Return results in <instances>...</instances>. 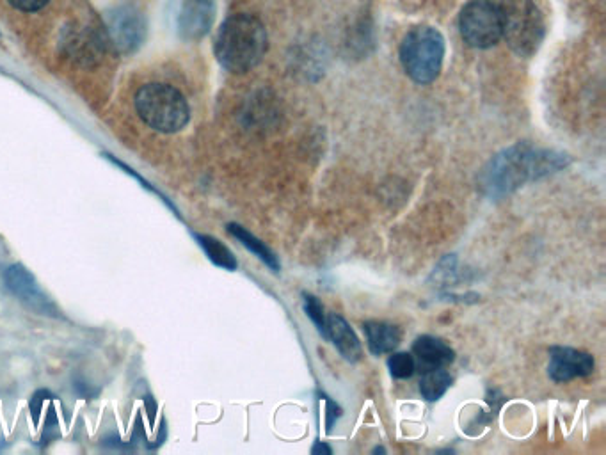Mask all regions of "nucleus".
I'll list each match as a JSON object with an SVG mask.
<instances>
[{
    "label": "nucleus",
    "mask_w": 606,
    "mask_h": 455,
    "mask_svg": "<svg viewBox=\"0 0 606 455\" xmlns=\"http://www.w3.org/2000/svg\"><path fill=\"white\" fill-rule=\"evenodd\" d=\"M571 157L566 153L516 143L491 157L479 173V189L489 200H503L541 178L567 168Z\"/></svg>",
    "instance_id": "nucleus-1"
},
{
    "label": "nucleus",
    "mask_w": 606,
    "mask_h": 455,
    "mask_svg": "<svg viewBox=\"0 0 606 455\" xmlns=\"http://www.w3.org/2000/svg\"><path fill=\"white\" fill-rule=\"evenodd\" d=\"M269 48L265 25L251 15H233L221 25L217 34V61L232 73L251 72L264 59Z\"/></svg>",
    "instance_id": "nucleus-2"
},
{
    "label": "nucleus",
    "mask_w": 606,
    "mask_h": 455,
    "mask_svg": "<svg viewBox=\"0 0 606 455\" xmlns=\"http://www.w3.org/2000/svg\"><path fill=\"white\" fill-rule=\"evenodd\" d=\"M134 104L139 118L160 134L180 132L191 120V107L185 96L169 84H144L137 91Z\"/></svg>",
    "instance_id": "nucleus-3"
},
{
    "label": "nucleus",
    "mask_w": 606,
    "mask_h": 455,
    "mask_svg": "<svg viewBox=\"0 0 606 455\" xmlns=\"http://www.w3.org/2000/svg\"><path fill=\"white\" fill-rule=\"evenodd\" d=\"M445 61V38L431 25H418L407 32L400 43V63L416 84H431L438 79Z\"/></svg>",
    "instance_id": "nucleus-4"
},
{
    "label": "nucleus",
    "mask_w": 606,
    "mask_h": 455,
    "mask_svg": "<svg viewBox=\"0 0 606 455\" xmlns=\"http://www.w3.org/2000/svg\"><path fill=\"white\" fill-rule=\"evenodd\" d=\"M502 38L514 54L532 57L544 40V18L534 0H502Z\"/></svg>",
    "instance_id": "nucleus-5"
},
{
    "label": "nucleus",
    "mask_w": 606,
    "mask_h": 455,
    "mask_svg": "<svg viewBox=\"0 0 606 455\" xmlns=\"http://www.w3.org/2000/svg\"><path fill=\"white\" fill-rule=\"evenodd\" d=\"M459 29L470 47H495L502 40L500 8L489 0H471L461 11Z\"/></svg>",
    "instance_id": "nucleus-6"
},
{
    "label": "nucleus",
    "mask_w": 606,
    "mask_h": 455,
    "mask_svg": "<svg viewBox=\"0 0 606 455\" xmlns=\"http://www.w3.org/2000/svg\"><path fill=\"white\" fill-rule=\"evenodd\" d=\"M104 27L107 45L120 54H134L146 40V18L132 6L107 11Z\"/></svg>",
    "instance_id": "nucleus-7"
},
{
    "label": "nucleus",
    "mask_w": 606,
    "mask_h": 455,
    "mask_svg": "<svg viewBox=\"0 0 606 455\" xmlns=\"http://www.w3.org/2000/svg\"><path fill=\"white\" fill-rule=\"evenodd\" d=\"M176 32L185 41H200L207 36L214 16L216 4L214 0H175Z\"/></svg>",
    "instance_id": "nucleus-8"
},
{
    "label": "nucleus",
    "mask_w": 606,
    "mask_h": 455,
    "mask_svg": "<svg viewBox=\"0 0 606 455\" xmlns=\"http://www.w3.org/2000/svg\"><path fill=\"white\" fill-rule=\"evenodd\" d=\"M4 283L13 296L40 315L57 317L56 304L52 303L41 290L32 272L22 264L9 265L4 272Z\"/></svg>",
    "instance_id": "nucleus-9"
},
{
    "label": "nucleus",
    "mask_w": 606,
    "mask_h": 455,
    "mask_svg": "<svg viewBox=\"0 0 606 455\" xmlns=\"http://www.w3.org/2000/svg\"><path fill=\"white\" fill-rule=\"evenodd\" d=\"M596 360L589 352L573 347H551L548 376L553 383H569L573 379L594 374Z\"/></svg>",
    "instance_id": "nucleus-10"
},
{
    "label": "nucleus",
    "mask_w": 606,
    "mask_h": 455,
    "mask_svg": "<svg viewBox=\"0 0 606 455\" xmlns=\"http://www.w3.org/2000/svg\"><path fill=\"white\" fill-rule=\"evenodd\" d=\"M413 358H415L418 372H429L436 368H447L455 360V351L436 336L423 335L416 338L413 344Z\"/></svg>",
    "instance_id": "nucleus-11"
},
{
    "label": "nucleus",
    "mask_w": 606,
    "mask_h": 455,
    "mask_svg": "<svg viewBox=\"0 0 606 455\" xmlns=\"http://www.w3.org/2000/svg\"><path fill=\"white\" fill-rule=\"evenodd\" d=\"M327 340L333 342L343 360L358 363L363 358V347L349 322L338 313H329L326 320Z\"/></svg>",
    "instance_id": "nucleus-12"
},
{
    "label": "nucleus",
    "mask_w": 606,
    "mask_h": 455,
    "mask_svg": "<svg viewBox=\"0 0 606 455\" xmlns=\"http://www.w3.org/2000/svg\"><path fill=\"white\" fill-rule=\"evenodd\" d=\"M363 331L367 335L368 351L374 356L390 354L402 342V331L399 326L386 320H368L363 324Z\"/></svg>",
    "instance_id": "nucleus-13"
},
{
    "label": "nucleus",
    "mask_w": 606,
    "mask_h": 455,
    "mask_svg": "<svg viewBox=\"0 0 606 455\" xmlns=\"http://www.w3.org/2000/svg\"><path fill=\"white\" fill-rule=\"evenodd\" d=\"M226 230L232 235L233 239L239 240L240 244L248 249V251H251L258 260H262L272 272H280V258L276 256V253L265 242H262L253 233H249L244 226H240L237 223L228 224Z\"/></svg>",
    "instance_id": "nucleus-14"
},
{
    "label": "nucleus",
    "mask_w": 606,
    "mask_h": 455,
    "mask_svg": "<svg viewBox=\"0 0 606 455\" xmlns=\"http://www.w3.org/2000/svg\"><path fill=\"white\" fill-rule=\"evenodd\" d=\"M194 239L198 240L200 248L205 251V255L212 264L221 267L224 271H237V267H239L237 258L221 240L210 237V235H201V233H194Z\"/></svg>",
    "instance_id": "nucleus-15"
},
{
    "label": "nucleus",
    "mask_w": 606,
    "mask_h": 455,
    "mask_svg": "<svg viewBox=\"0 0 606 455\" xmlns=\"http://www.w3.org/2000/svg\"><path fill=\"white\" fill-rule=\"evenodd\" d=\"M452 383H454V377L450 376V372H447L445 368L422 372L420 393L427 402H436L448 392Z\"/></svg>",
    "instance_id": "nucleus-16"
},
{
    "label": "nucleus",
    "mask_w": 606,
    "mask_h": 455,
    "mask_svg": "<svg viewBox=\"0 0 606 455\" xmlns=\"http://www.w3.org/2000/svg\"><path fill=\"white\" fill-rule=\"evenodd\" d=\"M388 368L393 379H409L416 372V363L413 354L409 352H390Z\"/></svg>",
    "instance_id": "nucleus-17"
},
{
    "label": "nucleus",
    "mask_w": 606,
    "mask_h": 455,
    "mask_svg": "<svg viewBox=\"0 0 606 455\" xmlns=\"http://www.w3.org/2000/svg\"><path fill=\"white\" fill-rule=\"evenodd\" d=\"M303 308L306 315L310 317L311 322L315 324L317 331H319L320 335L324 336L327 340V315L324 313V306H322V303H320L317 297L311 296V294H303Z\"/></svg>",
    "instance_id": "nucleus-18"
},
{
    "label": "nucleus",
    "mask_w": 606,
    "mask_h": 455,
    "mask_svg": "<svg viewBox=\"0 0 606 455\" xmlns=\"http://www.w3.org/2000/svg\"><path fill=\"white\" fill-rule=\"evenodd\" d=\"M50 399H54V397H52V393L48 392V390H38V392L32 395L31 402H29V409H31L34 425L40 424L41 413H43V408H45V402Z\"/></svg>",
    "instance_id": "nucleus-19"
},
{
    "label": "nucleus",
    "mask_w": 606,
    "mask_h": 455,
    "mask_svg": "<svg viewBox=\"0 0 606 455\" xmlns=\"http://www.w3.org/2000/svg\"><path fill=\"white\" fill-rule=\"evenodd\" d=\"M9 4L18 11H24V13H34V11H40L45 8L48 4V0H8Z\"/></svg>",
    "instance_id": "nucleus-20"
},
{
    "label": "nucleus",
    "mask_w": 606,
    "mask_h": 455,
    "mask_svg": "<svg viewBox=\"0 0 606 455\" xmlns=\"http://www.w3.org/2000/svg\"><path fill=\"white\" fill-rule=\"evenodd\" d=\"M340 416V409L336 406L335 402H331V400H327V429L333 425L336 418Z\"/></svg>",
    "instance_id": "nucleus-21"
},
{
    "label": "nucleus",
    "mask_w": 606,
    "mask_h": 455,
    "mask_svg": "<svg viewBox=\"0 0 606 455\" xmlns=\"http://www.w3.org/2000/svg\"><path fill=\"white\" fill-rule=\"evenodd\" d=\"M75 390H77L80 397H84V399H93V397L98 395V390H91L88 384L84 383L75 384Z\"/></svg>",
    "instance_id": "nucleus-22"
},
{
    "label": "nucleus",
    "mask_w": 606,
    "mask_h": 455,
    "mask_svg": "<svg viewBox=\"0 0 606 455\" xmlns=\"http://www.w3.org/2000/svg\"><path fill=\"white\" fill-rule=\"evenodd\" d=\"M311 454H313V455H319V454L331 455V454H333V450H331V447H327L326 443H322V441H317V443H315V447L311 448Z\"/></svg>",
    "instance_id": "nucleus-23"
},
{
    "label": "nucleus",
    "mask_w": 606,
    "mask_h": 455,
    "mask_svg": "<svg viewBox=\"0 0 606 455\" xmlns=\"http://www.w3.org/2000/svg\"><path fill=\"white\" fill-rule=\"evenodd\" d=\"M146 402H148V416H150V422L152 425L155 424V413H157V406H155V402H153L152 397H146Z\"/></svg>",
    "instance_id": "nucleus-24"
}]
</instances>
